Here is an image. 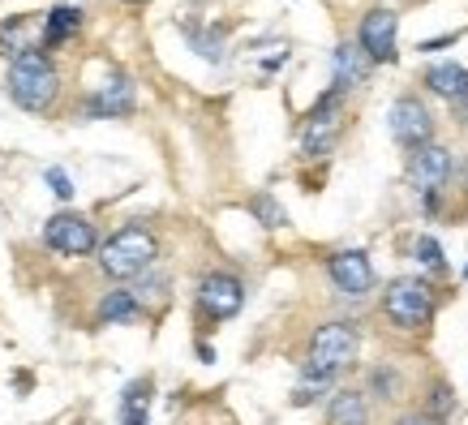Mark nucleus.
Masks as SVG:
<instances>
[{
  "instance_id": "obj_1",
  "label": "nucleus",
  "mask_w": 468,
  "mask_h": 425,
  "mask_svg": "<svg viewBox=\"0 0 468 425\" xmlns=\"http://www.w3.org/2000/svg\"><path fill=\"white\" fill-rule=\"evenodd\" d=\"M361 356V326L348 318H331L310 335L305 361H301V383H331L340 378L344 369Z\"/></svg>"
},
{
  "instance_id": "obj_2",
  "label": "nucleus",
  "mask_w": 468,
  "mask_h": 425,
  "mask_svg": "<svg viewBox=\"0 0 468 425\" xmlns=\"http://www.w3.org/2000/svg\"><path fill=\"white\" fill-rule=\"evenodd\" d=\"M383 318L404 335H421L434 326V313H439V288L430 275H396V280L383 288Z\"/></svg>"
},
{
  "instance_id": "obj_3",
  "label": "nucleus",
  "mask_w": 468,
  "mask_h": 425,
  "mask_svg": "<svg viewBox=\"0 0 468 425\" xmlns=\"http://www.w3.org/2000/svg\"><path fill=\"white\" fill-rule=\"evenodd\" d=\"M5 86H9V100L22 112H48L60 95V73L43 48H27L22 57H14Z\"/></svg>"
},
{
  "instance_id": "obj_4",
  "label": "nucleus",
  "mask_w": 468,
  "mask_h": 425,
  "mask_svg": "<svg viewBox=\"0 0 468 425\" xmlns=\"http://www.w3.org/2000/svg\"><path fill=\"white\" fill-rule=\"evenodd\" d=\"M159 241L146 224H125L100 245V271L108 280H143L146 271H155Z\"/></svg>"
},
{
  "instance_id": "obj_5",
  "label": "nucleus",
  "mask_w": 468,
  "mask_h": 425,
  "mask_svg": "<svg viewBox=\"0 0 468 425\" xmlns=\"http://www.w3.org/2000/svg\"><path fill=\"white\" fill-rule=\"evenodd\" d=\"M452 181H455V155L442 142H430V146L409 155V185L430 219L442 211V198H447V185Z\"/></svg>"
},
{
  "instance_id": "obj_6",
  "label": "nucleus",
  "mask_w": 468,
  "mask_h": 425,
  "mask_svg": "<svg viewBox=\"0 0 468 425\" xmlns=\"http://www.w3.org/2000/svg\"><path fill=\"white\" fill-rule=\"evenodd\" d=\"M340 133H344V90H326L318 95V103L310 108L305 116V129H301V159L310 164H323L335 146H340Z\"/></svg>"
},
{
  "instance_id": "obj_7",
  "label": "nucleus",
  "mask_w": 468,
  "mask_h": 425,
  "mask_svg": "<svg viewBox=\"0 0 468 425\" xmlns=\"http://www.w3.org/2000/svg\"><path fill=\"white\" fill-rule=\"evenodd\" d=\"M245 305V283L241 275L232 271H207L198 280V292H194V310H198L202 326H219L228 318H237Z\"/></svg>"
},
{
  "instance_id": "obj_8",
  "label": "nucleus",
  "mask_w": 468,
  "mask_h": 425,
  "mask_svg": "<svg viewBox=\"0 0 468 425\" xmlns=\"http://www.w3.org/2000/svg\"><path fill=\"white\" fill-rule=\"evenodd\" d=\"M43 245L60 258H86L100 250V232L86 215H73V211H57L48 224H43Z\"/></svg>"
},
{
  "instance_id": "obj_9",
  "label": "nucleus",
  "mask_w": 468,
  "mask_h": 425,
  "mask_svg": "<svg viewBox=\"0 0 468 425\" xmlns=\"http://www.w3.org/2000/svg\"><path fill=\"white\" fill-rule=\"evenodd\" d=\"M387 129H391L396 146H404L412 155V151H421V146L434 142V112L426 108V100L399 95V100L391 103V112H387Z\"/></svg>"
},
{
  "instance_id": "obj_10",
  "label": "nucleus",
  "mask_w": 468,
  "mask_h": 425,
  "mask_svg": "<svg viewBox=\"0 0 468 425\" xmlns=\"http://www.w3.org/2000/svg\"><path fill=\"white\" fill-rule=\"evenodd\" d=\"M323 267H326V280L335 283V292H344V297H353V301L369 297L374 283H378L366 250H335V254H326Z\"/></svg>"
},
{
  "instance_id": "obj_11",
  "label": "nucleus",
  "mask_w": 468,
  "mask_h": 425,
  "mask_svg": "<svg viewBox=\"0 0 468 425\" xmlns=\"http://www.w3.org/2000/svg\"><path fill=\"white\" fill-rule=\"evenodd\" d=\"M399 14L396 9H369L361 17V30H356V43L366 48V57L374 65H391L399 57Z\"/></svg>"
},
{
  "instance_id": "obj_12",
  "label": "nucleus",
  "mask_w": 468,
  "mask_h": 425,
  "mask_svg": "<svg viewBox=\"0 0 468 425\" xmlns=\"http://www.w3.org/2000/svg\"><path fill=\"white\" fill-rule=\"evenodd\" d=\"M133 108H138V95H133V82H129L125 73H116V78H108L103 86H95L90 100H86V116H90V121L133 116Z\"/></svg>"
},
{
  "instance_id": "obj_13",
  "label": "nucleus",
  "mask_w": 468,
  "mask_h": 425,
  "mask_svg": "<svg viewBox=\"0 0 468 425\" xmlns=\"http://www.w3.org/2000/svg\"><path fill=\"white\" fill-rule=\"evenodd\" d=\"M146 305L138 301L133 288H108L95 305V326H129V323H143Z\"/></svg>"
},
{
  "instance_id": "obj_14",
  "label": "nucleus",
  "mask_w": 468,
  "mask_h": 425,
  "mask_svg": "<svg viewBox=\"0 0 468 425\" xmlns=\"http://www.w3.org/2000/svg\"><path fill=\"white\" fill-rule=\"evenodd\" d=\"M323 425H369V396L366 387H335L326 396Z\"/></svg>"
},
{
  "instance_id": "obj_15",
  "label": "nucleus",
  "mask_w": 468,
  "mask_h": 425,
  "mask_svg": "<svg viewBox=\"0 0 468 425\" xmlns=\"http://www.w3.org/2000/svg\"><path fill=\"white\" fill-rule=\"evenodd\" d=\"M369 65H374V60L366 57V48H361L356 39L340 43V48H335V57H331V73H335V90H344V95H348L353 86H361V82L369 78Z\"/></svg>"
},
{
  "instance_id": "obj_16",
  "label": "nucleus",
  "mask_w": 468,
  "mask_h": 425,
  "mask_svg": "<svg viewBox=\"0 0 468 425\" xmlns=\"http://www.w3.org/2000/svg\"><path fill=\"white\" fill-rule=\"evenodd\" d=\"M78 30H82V9H78V5H57V9L48 14V22H43L39 48L43 52H52V48H60V43H69Z\"/></svg>"
},
{
  "instance_id": "obj_17",
  "label": "nucleus",
  "mask_w": 468,
  "mask_h": 425,
  "mask_svg": "<svg viewBox=\"0 0 468 425\" xmlns=\"http://www.w3.org/2000/svg\"><path fill=\"white\" fill-rule=\"evenodd\" d=\"M151 396H155V383L133 378L121 391V425H151Z\"/></svg>"
},
{
  "instance_id": "obj_18",
  "label": "nucleus",
  "mask_w": 468,
  "mask_h": 425,
  "mask_svg": "<svg viewBox=\"0 0 468 425\" xmlns=\"http://www.w3.org/2000/svg\"><path fill=\"white\" fill-rule=\"evenodd\" d=\"M366 396H374L378 404H391V399L404 396V378H399L396 361H378V366L366 374Z\"/></svg>"
},
{
  "instance_id": "obj_19",
  "label": "nucleus",
  "mask_w": 468,
  "mask_h": 425,
  "mask_svg": "<svg viewBox=\"0 0 468 425\" xmlns=\"http://www.w3.org/2000/svg\"><path fill=\"white\" fill-rule=\"evenodd\" d=\"M426 86L442 100H460V90L468 86V69L464 65H455V60H442V65H430L426 69Z\"/></svg>"
},
{
  "instance_id": "obj_20",
  "label": "nucleus",
  "mask_w": 468,
  "mask_h": 425,
  "mask_svg": "<svg viewBox=\"0 0 468 425\" xmlns=\"http://www.w3.org/2000/svg\"><path fill=\"white\" fill-rule=\"evenodd\" d=\"M417 412H426L430 421H439V425H447L452 421V412H455V391H452V383L447 378H430V387H426V396H421V409Z\"/></svg>"
},
{
  "instance_id": "obj_21",
  "label": "nucleus",
  "mask_w": 468,
  "mask_h": 425,
  "mask_svg": "<svg viewBox=\"0 0 468 425\" xmlns=\"http://www.w3.org/2000/svg\"><path fill=\"white\" fill-rule=\"evenodd\" d=\"M412 258H417V267L426 271L430 280H442V275H452V267H447V254H442L439 237H430V232H421V237L412 241Z\"/></svg>"
},
{
  "instance_id": "obj_22",
  "label": "nucleus",
  "mask_w": 468,
  "mask_h": 425,
  "mask_svg": "<svg viewBox=\"0 0 468 425\" xmlns=\"http://www.w3.org/2000/svg\"><path fill=\"white\" fill-rule=\"evenodd\" d=\"M250 215H254L262 228H288V211L280 207V198H275L271 189H258L254 198H250Z\"/></svg>"
},
{
  "instance_id": "obj_23",
  "label": "nucleus",
  "mask_w": 468,
  "mask_h": 425,
  "mask_svg": "<svg viewBox=\"0 0 468 425\" xmlns=\"http://www.w3.org/2000/svg\"><path fill=\"white\" fill-rule=\"evenodd\" d=\"M185 35H189V43L198 48V57H207V60H224V30L219 27H211V30H202V27H185Z\"/></svg>"
},
{
  "instance_id": "obj_24",
  "label": "nucleus",
  "mask_w": 468,
  "mask_h": 425,
  "mask_svg": "<svg viewBox=\"0 0 468 425\" xmlns=\"http://www.w3.org/2000/svg\"><path fill=\"white\" fill-rule=\"evenodd\" d=\"M43 181L52 185V194H57L60 202H73V194H78V189H73V181H69V172L57 168V164H52L48 172H43Z\"/></svg>"
},
{
  "instance_id": "obj_25",
  "label": "nucleus",
  "mask_w": 468,
  "mask_h": 425,
  "mask_svg": "<svg viewBox=\"0 0 468 425\" xmlns=\"http://www.w3.org/2000/svg\"><path fill=\"white\" fill-rule=\"evenodd\" d=\"M326 391H331V383H297V391H292V409H310V404H318Z\"/></svg>"
},
{
  "instance_id": "obj_26",
  "label": "nucleus",
  "mask_w": 468,
  "mask_h": 425,
  "mask_svg": "<svg viewBox=\"0 0 468 425\" xmlns=\"http://www.w3.org/2000/svg\"><path fill=\"white\" fill-rule=\"evenodd\" d=\"M455 39H460V35H439V39H426V43H421V52H439V48H452Z\"/></svg>"
},
{
  "instance_id": "obj_27",
  "label": "nucleus",
  "mask_w": 468,
  "mask_h": 425,
  "mask_svg": "<svg viewBox=\"0 0 468 425\" xmlns=\"http://www.w3.org/2000/svg\"><path fill=\"white\" fill-rule=\"evenodd\" d=\"M452 108H455V121H460V125H468V86L460 90V100H455Z\"/></svg>"
},
{
  "instance_id": "obj_28",
  "label": "nucleus",
  "mask_w": 468,
  "mask_h": 425,
  "mask_svg": "<svg viewBox=\"0 0 468 425\" xmlns=\"http://www.w3.org/2000/svg\"><path fill=\"white\" fill-rule=\"evenodd\" d=\"M396 425H439V421H430L426 412H404V417H396Z\"/></svg>"
},
{
  "instance_id": "obj_29",
  "label": "nucleus",
  "mask_w": 468,
  "mask_h": 425,
  "mask_svg": "<svg viewBox=\"0 0 468 425\" xmlns=\"http://www.w3.org/2000/svg\"><path fill=\"white\" fill-rule=\"evenodd\" d=\"M198 361H207V366H211V361H215V348H211V344H207V340H198Z\"/></svg>"
},
{
  "instance_id": "obj_30",
  "label": "nucleus",
  "mask_w": 468,
  "mask_h": 425,
  "mask_svg": "<svg viewBox=\"0 0 468 425\" xmlns=\"http://www.w3.org/2000/svg\"><path fill=\"white\" fill-rule=\"evenodd\" d=\"M464 194H468V164H464Z\"/></svg>"
},
{
  "instance_id": "obj_31",
  "label": "nucleus",
  "mask_w": 468,
  "mask_h": 425,
  "mask_svg": "<svg viewBox=\"0 0 468 425\" xmlns=\"http://www.w3.org/2000/svg\"><path fill=\"white\" fill-rule=\"evenodd\" d=\"M464 280H468V262H464Z\"/></svg>"
},
{
  "instance_id": "obj_32",
  "label": "nucleus",
  "mask_w": 468,
  "mask_h": 425,
  "mask_svg": "<svg viewBox=\"0 0 468 425\" xmlns=\"http://www.w3.org/2000/svg\"><path fill=\"white\" fill-rule=\"evenodd\" d=\"M125 5H138V0H125Z\"/></svg>"
}]
</instances>
